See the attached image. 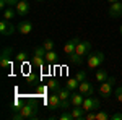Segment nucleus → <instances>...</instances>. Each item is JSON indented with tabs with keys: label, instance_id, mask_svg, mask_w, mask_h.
<instances>
[{
	"label": "nucleus",
	"instance_id": "nucleus-1",
	"mask_svg": "<svg viewBox=\"0 0 122 120\" xmlns=\"http://www.w3.org/2000/svg\"><path fill=\"white\" fill-rule=\"evenodd\" d=\"M38 117V106L34 104V102H29V104H25V106H21L20 107L18 114H15L13 115V119L15 120H34Z\"/></svg>",
	"mask_w": 122,
	"mask_h": 120
},
{
	"label": "nucleus",
	"instance_id": "nucleus-2",
	"mask_svg": "<svg viewBox=\"0 0 122 120\" xmlns=\"http://www.w3.org/2000/svg\"><path fill=\"white\" fill-rule=\"evenodd\" d=\"M114 86H116V78L114 76H109L106 81L103 83H99V96L104 97V99H107V97H111L114 94Z\"/></svg>",
	"mask_w": 122,
	"mask_h": 120
},
{
	"label": "nucleus",
	"instance_id": "nucleus-3",
	"mask_svg": "<svg viewBox=\"0 0 122 120\" xmlns=\"http://www.w3.org/2000/svg\"><path fill=\"white\" fill-rule=\"evenodd\" d=\"M103 62H104V54H103V52H91V54L88 55L86 65H88V68L96 70V68H99V67H101Z\"/></svg>",
	"mask_w": 122,
	"mask_h": 120
},
{
	"label": "nucleus",
	"instance_id": "nucleus-4",
	"mask_svg": "<svg viewBox=\"0 0 122 120\" xmlns=\"http://www.w3.org/2000/svg\"><path fill=\"white\" fill-rule=\"evenodd\" d=\"M11 54H13V49L11 47H5L2 50V55H0V67L2 68H10L11 67Z\"/></svg>",
	"mask_w": 122,
	"mask_h": 120
},
{
	"label": "nucleus",
	"instance_id": "nucleus-5",
	"mask_svg": "<svg viewBox=\"0 0 122 120\" xmlns=\"http://www.w3.org/2000/svg\"><path fill=\"white\" fill-rule=\"evenodd\" d=\"M15 26L10 23L8 19H3L2 18V21H0V34L3 37H7V36H11V34H15Z\"/></svg>",
	"mask_w": 122,
	"mask_h": 120
},
{
	"label": "nucleus",
	"instance_id": "nucleus-6",
	"mask_svg": "<svg viewBox=\"0 0 122 120\" xmlns=\"http://www.w3.org/2000/svg\"><path fill=\"white\" fill-rule=\"evenodd\" d=\"M99 99L98 97H85V101H83V104H81V107H83L85 110L88 112V110H98L99 109Z\"/></svg>",
	"mask_w": 122,
	"mask_h": 120
},
{
	"label": "nucleus",
	"instance_id": "nucleus-7",
	"mask_svg": "<svg viewBox=\"0 0 122 120\" xmlns=\"http://www.w3.org/2000/svg\"><path fill=\"white\" fill-rule=\"evenodd\" d=\"M90 50H91V42H90V41H80V42L76 44V49H75V52L80 57L90 55Z\"/></svg>",
	"mask_w": 122,
	"mask_h": 120
},
{
	"label": "nucleus",
	"instance_id": "nucleus-8",
	"mask_svg": "<svg viewBox=\"0 0 122 120\" xmlns=\"http://www.w3.org/2000/svg\"><path fill=\"white\" fill-rule=\"evenodd\" d=\"M47 106H49L51 110H59V109H62V102H60V97H59L57 92H52V94L49 96V99H47Z\"/></svg>",
	"mask_w": 122,
	"mask_h": 120
},
{
	"label": "nucleus",
	"instance_id": "nucleus-9",
	"mask_svg": "<svg viewBox=\"0 0 122 120\" xmlns=\"http://www.w3.org/2000/svg\"><path fill=\"white\" fill-rule=\"evenodd\" d=\"M33 21H29V19H23L21 23L18 24V33L21 34V36H28L29 33L33 31Z\"/></svg>",
	"mask_w": 122,
	"mask_h": 120
},
{
	"label": "nucleus",
	"instance_id": "nucleus-10",
	"mask_svg": "<svg viewBox=\"0 0 122 120\" xmlns=\"http://www.w3.org/2000/svg\"><path fill=\"white\" fill-rule=\"evenodd\" d=\"M80 42V37H73V39H68L65 44H64V52H65V55H70V54H73L76 49V44Z\"/></svg>",
	"mask_w": 122,
	"mask_h": 120
},
{
	"label": "nucleus",
	"instance_id": "nucleus-11",
	"mask_svg": "<svg viewBox=\"0 0 122 120\" xmlns=\"http://www.w3.org/2000/svg\"><path fill=\"white\" fill-rule=\"evenodd\" d=\"M109 16L111 18H121L122 16V2H114L109 5Z\"/></svg>",
	"mask_w": 122,
	"mask_h": 120
},
{
	"label": "nucleus",
	"instance_id": "nucleus-12",
	"mask_svg": "<svg viewBox=\"0 0 122 120\" xmlns=\"http://www.w3.org/2000/svg\"><path fill=\"white\" fill-rule=\"evenodd\" d=\"M15 10H16V13H18L21 18H25V16L29 13V3L26 2V0H20L18 3L15 5Z\"/></svg>",
	"mask_w": 122,
	"mask_h": 120
},
{
	"label": "nucleus",
	"instance_id": "nucleus-13",
	"mask_svg": "<svg viewBox=\"0 0 122 120\" xmlns=\"http://www.w3.org/2000/svg\"><path fill=\"white\" fill-rule=\"evenodd\" d=\"M78 91L81 92L83 96H91L94 92V88H93V84L90 83L88 80H85V81H81L80 83V86H78Z\"/></svg>",
	"mask_w": 122,
	"mask_h": 120
},
{
	"label": "nucleus",
	"instance_id": "nucleus-14",
	"mask_svg": "<svg viewBox=\"0 0 122 120\" xmlns=\"http://www.w3.org/2000/svg\"><path fill=\"white\" fill-rule=\"evenodd\" d=\"M70 112H72V115H73V120H85L86 110H85L81 106H73V109H70Z\"/></svg>",
	"mask_w": 122,
	"mask_h": 120
},
{
	"label": "nucleus",
	"instance_id": "nucleus-15",
	"mask_svg": "<svg viewBox=\"0 0 122 120\" xmlns=\"http://www.w3.org/2000/svg\"><path fill=\"white\" fill-rule=\"evenodd\" d=\"M85 101V96L80 91H72V96H70V102L72 106H81Z\"/></svg>",
	"mask_w": 122,
	"mask_h": 120
},
{
	"label": "nucleus",
	"instance_id": "nucleus-16",
	"mask_svg": "<svg viewBox=\"0 0 122 120\" xmlns=\"http://www.w3.org/2000/svg\"><path fill=\"white\" fill-rule=\"evenodd\" d=\"M15 15H18V13H16V10L11 8V7H7V8L3 10V13H2V18H3V19H8V21H11V19L15 18Z\"/></svg>",
	"mask_w": 122,
	"mask_h": 120
},
{
	"label": "nucleus",
	"instance_id": "nucleus-17",
	"mask_svg": "<svg viewBox=\"0 0 122 120\" xmlns=\"http://www.w3.org/2000/svg\"><path fill=\"white\" fill-rule=\"evenodd\" d=\"M78 86H80V81L76 80L75 76H73V78H68V80L65 81V88H67V89H70V91H76Z\"/></svg>",
	"mask_w": 122,
	"mask_h": 120
},
{
	"label": "nucleus",
	"instance_id": "nucleus-18",
	"mask_svg": "<svg viewBox=\"0 0 122 120\" xmlns=\"http://www.w3.org/2000/svg\"><path fill=\"white\" fill-rule=\"evenodd\" d=\"M57 58H59V54H57L56 50H47V52H46V63L47 65L56 63Z\"/></svg>",
	"mask_w": 122,
	"mask_h": 120
},
{
	"label": "nucleus",
	"instance_id": "nucleus-19",
	"mask_svg": "<svg viewBox=\"0 0 122 120\" xmlns=\"http://www.w3.org/2000/svg\"><path fill=\"white\" fill-rule=\"evenodd\" d=\"M109 76H107V72L106 70H96V75H94V80L98 81V83H103L106 81Z\"/></svg>",
	"mask_w": 122,
	"mask_h": 120
},
{
	"label": "nucleus",
	"instance_id": "nucleus-20",
	"mask_svg": "<svg viewBox=\"0 0 122 120\" xmlns=\"http://www.w3.org/2000/svg\"><path fill=\"white\" fill-rule=\"evenodd\" d=\"M47 88H49V89H52V92H56V91H59V89L62 88V84L59 83L56 78H51V80L47 81Z\"/></svg>",
	"mask_w": 122,
	"mask_h": 120
},
{
	"label": "nucleus",
	"instance_id": "nucleus-21",
	"mask_svg": "<svg viewBox=\"0 0 122 120\" xmlns=\"http://www.w3.org/2000/svg\"><path fill=\"white\" fill-rule=\"evenodd\" d=\"M46 49H44V46L41 44V46H38V47H34V50H33V55L34 57H46Z\"/></svg>",
	"mask_w": 122,
	"mask_h": 120
},
{
	"label": "nucleus",
	"instance_id": "nucleus-22",
	"mask_svg": "<svg viewBox=\"0 0 122 120\" xmlns=\"http://www.w3.org/2000/svg\"><path fill=\"white\" fill-rule=\"evenodd\" d=\"M68 62H70V63H73V65H80V63H81V57L78 55L76 52H73V54H70V55H68Z\"/></svg>",
	"mask_w": 122,
	"mask_h": 120
},
{
	"label": "nucleus",
	"instance_id": "nucleus-23",
	"mask_svg": "<svg viewBox=\"0 0 122 120\" xmlns=\"http://www.w3.org/2000/svg\"><path fill=\"white\" fill-rule=\"evenodd\" d=\"M111 119V115L109 114H106V112H103V110H96V120H109Z\"/></svg>",
	"mask_w": 122,
	"mask_h": 120
},
{
	"label": "nucleus",
	"instance_id": "nucleus-24",
	"mask_svg": "<svg viewBox=\"0 0 122 120\" xmlns=\"http://www.w3.org/2000/svg\"><path fill=\"white\" fill-rule=\"evenodd\" d=\"M60 120H73V115H72V112H70V109H65V110L60 114V117H59Z\"/></svg>",
	"mask_w": 122,
	"mask_h": 120
},
{
	"label": "nucleus",
	"instance_id": "nucleus-25",
	"mask_svg": "<svg viewBox=\"0 0 122 120\" xmlns=\"http://www.w3.org/2000/svg\"><path fill=\"white\" fill-rule=\"evenodd\" d=\"M44 63H46V57H34V55H33V65H36V67H42Z\"/></svg>",
	"mask_w": 122,
	"mask_h": 120
},
{
	"label": "nucleus",
	"instance_id": "nucleus-26",
	"mask_svg": "<svg viewBox=\"0 0 122 120\" xmlns=\"http://www.w3.org/2000/svg\"><path fill=\"white\" fill-rule=\"evenodd\" d=\"M42 46L46 50H54V41H51V39H46L44 42H42Z\"/></svg>",
	"mask_w": 122,
	"mask_h": 120
},
{
	"label": "nucleus",
	"instance_id": "nucleus-27",
	"mask_svg": "<svg viewBox=\"0 0 122 120\" xmlns=\"http://www.w3.org/2000/svg\"><path fill=\"white\" fill-rule=\"evenodd\" d=\"M114 96H116V99L122 104V86H117L116 88V91H114Z\"/></svg>",
	"mask_w": 122,
	"mask_h": 120
},
{
	"label": "nucleus",
	"instance_id": "nucleus-28",
	"mask_svg": "<svg viewBox=\"0 0 122 120\" xmlns=\"http://www.w3.org/2000/svg\"><path fill=\"white\" fill-rule=\"evenodd\" d=\"M26 58H28V54H26V52H20L18 55H16V62L25 63V62H26Z\"/></svg>",
	"mask_w": 122,
	"mask_h": 120
},
{
	"label": "nucleus",
	"instance_id": "nucleus-29",
	"mask_svg": "<svg viewBox=\"0 0 122 120\" xmlns=\"http://www.w3.org/2000/svg\"><path fill=\"white\" fill-rule=\"evenodd\" d=\"M75 78L80 81V83H81V81H85V80H88V78H86V73H85L83 70H81V72H76V73H75Z\"/></svg>",
	"mask_w": 122,
	"mask_h": 120
},
{
	"label": "nucleus",
	"instance_id": "nucleus-30",
	"mask_svg": "<svg viewBox=\"0 0 122 120\" xmlns=\"http://www.w3.org/2000/svg\"><path fill=\"white\" fill-rule=\"evenodd\" d=\"M85 120H96V110H88L85 114Z\"/></svg>",
	"mask_w": 122,
	"mask_h": 120
},
{
	"label": "nucleus",
	"instance_id": "nucleus-31",
	"mask_svg": "<svg viewBox=\"0 0 122 120\" xmlns=\"http://www.w3.org/2000/svg\"><path fill=\"white\" fill-rule=\"evenodd\" d=\"M26 81H28L29 84H33L34 81H38V76H36V73H33V72H31V73L28 75V78H26Z\"/></svg>",
	"mask_w": 122,
	"mask_h": 120
},
{
	"label": "nucleus",
	"instance_id": "nucleus-32",
	"mask_svg": "<svg viewBox=\"0 0 122 120\" xmlns=\"http://www.w3.org/2000/svg\"><path fill=\"white\" fill-rule=\"evenodd\" d=\"M111 119L112 120H122V112H114L112 115H111Z\"/></svg>",
	"mask_w": 122,
	"mask_h": 120
},
{
	"label": "nucleus",
	"instance_id": "nucleus-33",
	"mask_svg": "<svg viewBox=\"0 0 122 120\" xmlns=\"http://www.w3.org/2000/svg\"><path fill=\"white\" fill-rule=\"evenodd\" d=\"M5 2H7V5H8V7H15L20 0H5Z\"/></svg>",
	"mask_w": 122,
	"mask_h": 120
},
{
	"label": "nucleus",
	"instance_id": "nucleus-34",
	"mask_svg": "<svg viewBox=\"0 0 122 120\" xmlns=\"http://www.w3.org/2000/svg\"><path fill=\"white\" fill-rule=\"evenodd\" d=\"M109 3H114V2H119V0H107Z\"/></svg>",
	"mask_w": 122,
	"mask_h": 120
},
{
	"label": "nucleus",
	"instance_id": "nucleus-35",
	"mask_svg": "<svg viewBox=\"0 0 122 120\" xmlns=\"http://www.w3.org/2000/svg\"><path fill=\"white\" fill-rule=\"evenodd\" d=\"M119 33H121V36H122V24H121V28H119Z\"/></svg>",
	"mask_w": 122,
	"mask_h": 120
},
{
	"label": "nucleus",
	"instance_id": "nucleus-36",
	"mask_svg": "<svg viewBox=\"0 0 122 120\" xmlns=\"http://www.w3.org/2000/svg\"><path fill=\"white\" fill-rule=\"evenodd\" d=\"M36 2H46V0H36Z\"/></svg>",
	"mask_w": 122,
	"mask_h": 120
}]
</instances>
